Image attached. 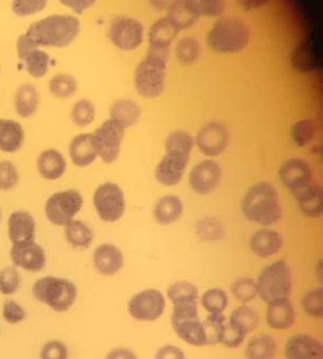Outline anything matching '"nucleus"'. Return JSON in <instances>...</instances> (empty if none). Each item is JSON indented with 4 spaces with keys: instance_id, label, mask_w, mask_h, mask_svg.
<instances>
[{
    "instance_id": "nucleus-1",
    "label": "nucleus",
    "mask_w": 323,
    "mask_h": 359,
    "mask_svg": "<svg viewBox=\"0 0 323 359\" xmlns=\"http://www.w3.org/2000/svg\"><path fill=\"white\" fill-rule=\"evenodd\" d=\"M81 29L80 20L69 14H52L32 22L27 31L35 45L66 48L74 42Z\"/></svg>"
},
{
    "instance_id": "nucleus-2",
    "label": "nucleus",
    "mask_w": 323,
    "mask_h": 359,
    "mask_svg": "<svg viewBox=\"0 0 323 359\" xmlns=\"http://www.w3.org/2000/svg\"><path fill=\"white\" fill-rule=\"evenodd\" d=\"M241 209L245 219L263 227L277 223L282 216L278 192L268 182H259L250 187L242 199Z\"/></svg>"
},
{
    "instance_id": "nucleus-3",
    "label": "nucleus",
    "mask_w": 323,
    "mask_h": 359,
    "mask_svg": "<svg viewBox=\"0 0 323 359\" xmlns=\"http://www.w3.org/2000/svg\"><path fill=\"white\" fill-rule=\"evenodd\" d=\"M32 296L55 313H64L76 303L78 290L67 278L46 275L34 282Z\"/></svg>"
},
{
    "instance_id": "nucleus-4",
    "label": "nucleus",
    "mask_w": 323,
    "mask_h": 359,
    "mask_svg": "<svg viewBox=\"0 0 323 359\" xmlns=\"http://www.w3.org/2000/svg\"><path fill=\"white\" fill-rule=\"evenodd\" d=\"M257 296L264 303L289 299L292 292V269L285 259L264 266L256 279Z\"/></svg>"
},
{
    "instance_id": "nucleus-5",
    "label": "nucleus",
    "mask_w": 323,
    "mask_h": 359,
    "mask_svg": "<svg viewBox=\"0 0 323 359\" xmlns=\"http://www.w3.org/2000/svg\"><path fill=\"white\" fill-rule=\"evenodd\" d=\"M249 39L247 27L232 17L218 18L207 34L210 49L218 53H238L247 46Z\"/></svg>"
},
{
    "instance_id": "nucleus-6",
    "label": "nucleus",
    "mask_w": 323,
    "mask_h": 359,
    "mask_svg": "<svg viewBox=\"0 0 323 359\" xmlns=\"http://www.w3.org/2000/svg\"><path fill=\"white\" fill-rule=\"evenodd\" d=\"M168 59L147 53V56L137 65L134 70V88L148 100L158 98L165 88Z\"/></svg>"
},
{
    "instance_id": "nucleus-7",
    "label": "nucleus",
    "mask_w": 323,
    "mask_h": 359,
    "mask_svg": "<svg viewBox=\"0 0 323 359\" xmlns=\"http://www.w3.org/2000/svg\"><path fill=\"white\" fill-rule=\"evenodd\" d=\"M171 324L175 334L187 345H207L204 325L199 318L197 302H186L172 306Z\"/></svg>"
},
{
    "instance_id": "nucleus-8",
    "label": "nucleus",
    "mask_w": 323,
    "mask_h": 359,
    "mask_svg": "<svg viewBox=\"0 0 323 359\" xmlns=\"http://www.w3.org/2000/svg\"><path fill=\"white\" fill-rule=\"evenodd\" d=\"M84 203L82 195L77 189H64L52 194L45 203V216L55 224L64 227L74 220Z\"/></svg>"
},
{
    "instance_id": "nucleus-9",
    "label": "nucleus",
    "mask_w": 323,
    "mask_h": 359,
    "mask_svg": "<svg viewBox=\"0 0 323 359\" xmlns=\"http://www.w3.org/2000/svg\"><path fill=\"white\" fill-rule=\"evenodd\" d=\"M92 203L98 217L105 223L120 220L126 210L124 194L115 182H103L96 187L92 195Z\"/></svg>"
},
{
    "instance_id": "nucleus-10",
    "label": "nucleus",
    "mask_w": 323,
    "mask_h": 359,
    "mask_svg": "<svg viewBox=\"0 0 323 359\" xmlns=\"http://www.w3.org/2000/svg\"><path fill=\"white\" fill-rule=\"evenodd\" d=\"M165 307V296L161 290L154 287H147L134 293L127 302V313L130 317L143 323H152L161 318Z\"/></svg>"
},
{
    "instance_id": "nucleus-11",
    "label": "nucleus",
    "mask_w": 323,
    "mask_h": 359,
    "mask_svg": "<svg viewBox=\"0 0 323 359\" xmlns=\"http://www.w3.org/2000/svg\"><path fill=\"white\" fill-rule=\"evenodd\" d=\"M123 137L124 128L120 123L110 118L102 122V125L92 133L98 157L106 164L116 161L120 153Z\"/></svg>"
},
{
    "instance_id": "nucleus-12",
    "label": "nucleus",
    "mask_w": 323,
    "mask_h": 359,
    "mask_svg": "<svg viewBox=\"0 0 323 359\" xmlns=\"http://www.w3.org/2000/svg\"><path fill=\"white\" fill-rule=\"evenodd\" d=\"M108 35L110 42L117 49L130 52L141 45L144 38V27L136 18L119 15L110 21Z\"/></svg>"
},
{
    "instance_id": "nucleus-13",
    "label": "nucleus",
    "mask_w": 323,
    "mask_h": 359,
    "mask_svg": "<svg viewBox=\"0 0 323 359\" xmlns=\"http://www.w3.org/2000/svg\"><path fill=\"white\" fill-rule=\"evenodd\" d=\"M10 259L15 268L27 272H41L46 265V252L35 240L11 244Z\"/></svg>"
},
{
    "instance_id": "nucleus-14",
    "label": "nucleus",
    "mask_w": 323,
    "mask_h": 359,
    "mask_svg": "<svg viewBox=\"0 0 323 359\" xmlns=\"http://www.w3.org/2000/svg\"><path fill=\"white\" fill-rule=\"evenodd\" d=\"M189 156L186 153L165 150V154L155 167L154 177L164 187H173L180 182L187 167Z\"/></svg>"
},
{
    "instance_id": "nucleus-15",
    "label": "nucleus",
    "mask_w": 323,
    "mask_h": 359,
    "mask_svg": "<svg viewBox=\"0 0 323 359\" xmlns=\"http://www.w3.org/2000/svg\"><path fill=\"white\" fill-rule=\"evenodd\" d=\"M221 180V167L214 160L197 163L189 174V185L199 195L213 192Z\"/></svg>"
},
{
    "instance_id": "nucleus-16",
    "label": "nucleus",
    "mask_w": 323,
    "mask_h": 359,
    "mask_svg": "<svg viewBox=\"0 0 323 359\" xmlns=\"http://www.w3.org/2000/svg\"><path fill=\"white\" fill-rule=\"evenodd\" d=\"M280 180L294 195L313 182L309 164L301 158L284 161L280 167Z\"/></svg>"
},
{
    "instance_id": "nucleus-17",
    "label": "nucleus",
    "mask_w": 323,
    "mask_h": 359,
    "mask_svg": "<svg viewBox=\"0 0 323 359\" xmlns=\"http://www.w3.org/2000/svg\"><path fill=\"white\" fill-rule=\"evenodd\" d=\"M178 32L179 31L166 17L157 20L148 32V53L168 59L171 45Z\"/></svg>"
},
{
    "instance_id": "nucleus-18",
    "label": "nucleus",
    "mask_w": 323,
    "mask_h": 359,
    "mask_svg": "<svg viewBox=\"0 0 323 359\" xmlns=\"http://www.w3.org/2000/svg\"><path fill=\"white\" fill-rule=\"evenodd\" d=\"M196 143L201 153L213 157L218 156L228 144V130L220 122H210L199 130Z\"/></svg>"
},
{
    "instance_id": "nucleus-19",
    "label": "nucleus",
    "mask_w": 323,
    "mask_h": 359,
    "mask_svg": "<svg viewBox=\"0 0 323 359\" xmlns=\"http://www.w3.org/2000/svg\"><path fill=\"white\" fill-rule=\"evenodd\" d=\"M284 356L285 359H322L323 346L313 335L296 334L285 342Z\"/></svg>"
},
{
    "instance_id": "nucleus-20",
    "label": "nucleus",
    "mask_w": 323,
    "mask_h": 359,
    "mask_svg": "<svg viewBox=\"0 0 323 359\" xmlns=\"http://www.w3.org/2000/svg\"><path fill=\"white\" fill-rule=\"evenodd\" d=\"M92 264L98 273L103 276H112L123 268L124 257L117 245L112 243H103L94 250Z\"/></svg>"
},
{
    "instance_id": "nucleus-21",
    "label": "nucleus",
    "mask_w": 323,
    "mask_h": 359,
    "mask_svg": "<svg viewBox=\"0 0 323 359\" xmlns=\"http://www.w3.org/2000/svg\"><path fill=\"white\" fill-rule=\"evenodd\" d=\"M36 223L31 213L14 210L7 219V234L11 244H21L35 240Z\"/></svg>"
},
{
    "instance_id": "nucleus-22",
    "label": "nucleus",
    "mask_w": 323,
    "mask_h": 359,
    "mask_svg": "<svg viewBox=\"0 0 323 359\" xmlns=\"http://www.w3.org/2000/svg\"><path fill=\"white\" fill-rule=\"evenodd\" d=\"M282 236L270 227L256 230L249 238L250 251L259 258H268L275 255L282 248Z\"/></svg>"
},
{
    "instance_id": "nucleus-23",
    "label": "nucleus",
    "mask_w": 323,
    "mask_h": 359,
    "mask_svg": "<svg viewBox=\"0 0 323 359\" xmlns=\"http://www.w3.org/2000/svg\"><path fill=\"white\" fill-rule=\"evenodd\" d=\"M295 307L289 299L277 300L267 304L266 323L273 330H288L295 323Z\"/></svg>"
},
{
    "instance_id": "nucleus-24",
    "label": "nucleus",
    "mask_w": 323,
    "mask_h": 359,
    "mask_svg": "<svg viewBox=\"0 0 323 359\" xmlns=\"http://www.w3.org/2000/svg\"><path fill=\"white\" fill-rule=\"evenodd\" d=\"M70 160L76 167H88L98 157L92 133H80L73 137L69 146Z\"/></svg>"
},
{
    "instance_id": "nucleus-25",
    "label": "nucleus",
    "mask_w": 323,
    "mask_h": 359,
    "mask_svg": "<svg viewBox=\"0 0 323 359\" xmlns=\"http://www.w3.org/2000/svg\"><path fill=\"white\" fill-rule=\"evenodd\" d=\"M36 168L42 178L55 181L64 174L66 160L59 150L48 149L39 154L36 160Z\"/></svg>"
},
{
    "instance_id": "nucleus-26",
    "label": "nucleus",
    "mask_w": 323,
    "mask_h": 359,
    "mask_svg": "<svg viewBox=\"0 0 323 359\" xmlns=\"http://www.w3.org/2000/svg\"><path fill=\"white\" fill-rule=\"evenodd\" d=\"M183 213V202L175 195L161 196L152 209L154 219L161 226H169L180 219Z\"/></svg>"
},
{
    "instance_id": "nucleus-27",
    "label": "nucleus",
    "mask_w": 323,
    "mask_h": 359,
    "mask_svg": "<svg viewBox=\"0 0 323 359\" xmlns=\"http://www.w3.org/2000/svg\"><path fill=\"white\" fill-rule=\"evenodd\" d=\"M292 65L298 72H312L320 66V56L315 42L308 38L296 45L292 52Z\"/></svg>"
},
{
    "instance_id": "nucleus-28",
    "label": "nucleus",
    "mask_w": 323,
    "mask_h": 359,
    "mask_svg": "<svg viewBox=\"0 0 323 359\" xmlns=\"http://www.w3.org/2000/svg\"><path fill=\"white\" fill-rule=\"evenodd\" d=\"M24 129L13 119H0V151L15 153L24 144Z\"/></svg>"
},
{
    "instance_id": "nucleus-29",
    "label": "nucleus",
    "mask_w": 323,
    "mask_h": 359,
    "mask_svg": "<svg viewBox=\"0 0 323 359\" xmlns=\"http://www.w3.org/2000/svg\"><path fill=\"white\" fill-rule=\"evenodd\" d=\"M301 212L308 217H319L322 215V188L319 184L312 182L302 191L294 195Z\"/></svg>"
},
{
    "instance_id": "nucleus-30",
    "label": "nucleus",
    "mask_w": 323,
    "mask_h": 359,
    "mask_svg": "<svg viewBox=\"0 0 323 359\" xmlns=\"http://www.w3.org/2000/svg\"><path fill=\"white\" fill-rule=\"evenodd\" d=\"M38 105H39V95L35 86L31 83L21 84L14 95L15 112L21 118H29L36 112Z\"/></svg>"
},
{
    "instance_id": "nucleus-31",
    "label": "nucleus",
    "mask_w": 323,
    "mask_h": 359,
    "mask_svg": "<svg viewBox=\"0 0 323 359\" xmlns=\"http://www.w3.org/2000/svg\"><path fill=\"white\" fill-rule=\"evenodd\" d=\"M66 241L76 250H87L94 241V231L82 220H71L64 226Z\"/></svg>"
},
{
    "instance_id": "nucleus-32",
    "label": "nucleus",
    "mask_w": 323,
    "mask_h": 359,
    "mask_svg": "<svg viewBox=\"0 0 323 359\" xmlns=\"http://www.w3.org/2000/svg\"><path fill=\"white\" fill-rule=\"evenodd\" d=\"M245 359H274L277 355V342L268 334H260L247 342Z\"/></svg>"
},
{
    "instance_id": "nucleus-33",
    "label": "nucleus",
    "mask_w": 323,
    "mask_h": 359,
    "mask_svg": "<svg viewBox=\"0 0 323 359\" xmlns=\"http://www.w3.org/2000/svg\"><path fill=\"white\" fill-rule=\"evenodd\" d=\"M109 118L120 123L124 129L130 128L140 118V107L133 100H117L109 108Z\"/></svg>"
},
{
    "instance_id": "nucleus-34",
    "label": "nucleus",
    "mask_w": 323,
    "mask_h": 359,
    "mask_svg": "<svg viewBox=\"0 0 323 359\" xmlns=\"http://www.w3.org/2000/svg\"><path fill=\"white\" fill-rule=\"evenodd\" d=\"M228 323L241 330L243 334H249L259 325V314L250 306L241 304L232 310Z\"/></svg>"
},
{
    "instance_id": "nucleus-35",
    "label": "nucleus",
    "mask_w": 323,
    "mask_h": 359,
    "mask_svg": "<svg viewBox=\"0 0 323 359\" xmlns=\"http://www.w3.org/2000/svg\"><path fill=\"white\" fill-rule=\"evenodd\" d=\"M166 297L172 303V306L186 302H197L199 289L194 283L189 280H178L166 289Z\"/></svg>"
},
{
    "instance_id": "nucleus-36",
    "label": "nucleus",
    "mask_w": 323,
    "mask_h": 359,
    "mask_svg": "<svg viewBox=\"0 0 323 359\" xmlns=\"http://www.w3.org/2000/svg\"><path fill=\"white\" fill-rule=\"evenodd\" d=\"M166 18L173 24L178 31L189 28L197 21V17L190 11L185 0H175L168 8Z\"/></svg>"
},
{
    "instance_id": "nucleus-37",
    "label": "nucleus",
    "mask_w": 323,
    "mask_h": 359,
    "mask_svg": "<svg viewBox=\"0 0 323 359\" xmlns=\"http://www.w3.org/2000/svg\"><path fill=\"white\" fill-rule=\"evenodd\" d=\"M200 304L207 311V314H222L228 307V294L221 287H210L203 292Z\"/></svg>"
},
{
    "instance_id": "nucleus-38",
    "label": "nucleus",
    "mask_w": 323,
    "mask_h": 359,
    "mask_svg": "<svg viewBox=\"0 0 323 359\" xmlns=\"http://www.w3.org/2000/svg\"><path fill=\"white\" fill-rule=\"evenodd\" d=\"M49 91L57 98H70L77 91V80L67 73L55 74L49 80Z\"/></svg>"
},
{
    "instance_id": "nucleus-39",
    "label": "nucleus",
    "mask_w": 323,
    "mask_h": 359,
    "mask_svg": "<svg viewBox=\"0 0 323 359\" xmlns=\"http://www.w3.org/2000/svg\"><path fill=\"white\" fill-rule=\"evenodd\" d=\"M49 55L45 50H41L39 48L32 50L24 60V67L27 70V73L35 79H42L48 69H49Z\"/></svg>"
},
{
    "instance_id": "nucleus-40",
    "label": "nucleus",
    "mask_w": 323,
    "mask_h": 359,
    "mask_svg": "<svg viewBox=\"0 0 323 359\" xmlns=\"http://www.w3.org/2000/svg\"><path fill=\"white\" fill-rule=\"evenodd\" d=\"M175 55L182 65H193L200 55V45L193 36H183L175 46Z\"/></svg>"
},
{
    "instance_id": "nucleus-41",
    "label": "nucleus",
    "mask_w": 323,
    "mask_h": 359,
    "mask_svg": "<svg viewBox=\"0 0 323 359\" xmlns=\"http://www.w3.org/2000/svg\"><path fill=\"white\" fill-rule=\"evenodd\" d=\"M185 3L197 18L200 15L220 17L225 10L224 0H185Z\"/></svg>"
},
{
    "instance_id": "nucleus-42",
    "label": "nucleus",
    "mask_w": 323,
    "mask_h": 359,
    "mask_svg": "<svg viewBox=\"0 0 323 359\" xmlns=\"http://www.w3.org/2000/svg\"><path fill=\"white\" fill-rule=\"evenodd\" d=\"M231 293L239 303L247 304L257 296L256 280L252 278H246V276L238 278L234 280V283L231 286Z\"/></svg>"
},
{
    "instance_id": "nucleus-43",
    "label": "nucleus",
    "mask_w": 323,
    "mask_h": 359,
    "mask_svg": "<svg viewBox=\"0 0 323 359\" xmlns=\"http://www.w3.org/2000/svg\"><path fill=\"white\" fill-rule=\"evenodd\" d=\"M301 304L303 311L309 317L322 318L323 317V289L316 287L306 292L301 299Z\"/></svg>"
},
{
    "instance_id": "nucleus-44",
    "label": "nucleus",
    "mask_w": 323,
    "mask_h": 359,
    "mask_svg": "<svg viewBox=\"0 0 323 359\" xmlns=\"http://www.w3.org/2000/svg\"><path fill=\"white\" fill-rule=\"evenodd\" d=\"M193 143H194V140L189 132H186L183 129H178L168 135V137L165 140V150H173V151L190 154V151L193 149Z\"/></svg>"
},
{
    "instance_id": "nucleus-45",
    "label": "nucleus",
    "mask_w": 323,
    "mask_h": 359,
    "mask_svg": "<svg viewBox=\"0 0 323 359\" xmlns=\"http://www.w3.org/2000/svg\"><path fill=\"white\" fill-rule=\"evenodd\" d=\"M21 285V275L14 265L0 269V293L4 296H13L17 293Z\"/></svg>"
},
{
    "instance_id": "nucleus-46",
    "label": "nucleus",
    "mask_w": 323,
    "mask_h": 359,
    "mask_svg": "<svg viewBox=\"0 0 323 359\" xmlns=\"http://www.w3.org/2000/svg\"><path fill=\"white\" fill-rule=\"evenodd\" d=\"M70 116L77 126H87L95 119V105L89 100H78L73 105Z\"/></svg>"
},
{
    "instance_id": "nucleus-47",
    "label": "nucleus",
    "mask_w": 323,
    "mask_h": 359,
    "mask_svg": "<svg viewBox=\"0 0 323 359\" xmlns=\"http://www.w3.org/2000/svg\"><path fill=\"white\" fill-rule=\"evenodd\" d=\"M206 331V339L207 345H215L220 344V337L224 328L225 316L224 314H207V317L201 321Z\"/></svg>"
},
{
    "instance_id": "nucleus-48",
    "label": "nucleus",
    "mask_w": 323,
    "mask_h": 359,
    "mask_svg": "<svg viewBox=\"0 0 323 359\" xmlns=\"http://www.w3.org/2000/svg\"><path fill=\"white\" fill-rule=\"evenodd\" d=\"M292 139L298 146H305L308 144L315 133H316V123L312 119H302L298 121L294 126H292Z\"/></svg>"
},
{
    "instance_id": "nucleus-49",
    "label": "nucleus",
    "mask_w": 323,
    "mask_h": 359,
    "mask_svg": "<svg viewBox=\"0 0 323 359\" xmlns=\"http://www.w3.org/2000/svg\"><path fill=\"white\" fill-rule=\"evenodd\" d=\"M1 316L7 324L14 325V324H20L25 320L27 311L17 300L6 299L1 306Z\"/></svg>"
},
{
    "instance_id": "nucleus-50",
    "label": "nucleus",
    "mask_w": 323,
    "mask_h": 359,
    "mask_svg": "<svg viewBox=\"0 0 323 359\" xmlns=\"http://www.w3.org/2000/svg\"><path fill=\"white\" fill-rule=\"evenodd\" d=\"M48 0H13L11 11L18 17L35 15L46 7Z\"/></svg>"
},
{
    "instance_id": "nucleus-51",
    "label": "nucleus",
    "mask_w": 323,
    "mask_h": 359,
    "mask_svg": "<svg viewBox=\"0 0 323 359\" xmlns=\"http://www.w3.org/2000/svg\"><path fill=\"white\" fill-rule=\"evenodd\" d=\"M197 234L204 240H218L224 236L222 223L217 219L207 217L197 222Z\"/></svg>"
},
{
    "instance_id": "nucleus-52",
    "label": "nucleus",
    "mask_w": 323,
    "mask_h": 359,
    "mask_svg": "<svg viewBox=\"0 0 323 359\" xmlns=\"http://www.w3.org/2000/svg\"><path fill=\"white\" fill-rule=\"evenodd\" d=\"M39 359H69L67 345L59 339L46 341L39 351Z\"/></svg>"
},
{
    "instance_id": "nucleus-53",
    "label": "nucleus",
    "mask_w": 323,
    "mask_h": 359,
    "mask_svg": "<svg viewBox=\"0 0 323 359\" xmlns=\"http://www.w3.org/2000/svg\"><path fill=\"white\" fill-rule=\"evenodd\" d=\"M18 184V171L17 167L8 161H0V191H10Z\"/></svg>"
},
{
    "instance_id": "nucleus-54",
    "label": "nucleus",
    "mask_w": 323,
    "mask_h": 359,
    "mask_svg": "<svg viewBox=\"0 0 323 359\" xmlns=\"http://www.w3.org/2000/svg\"><path fill=\"white\" fill-rule=\"evenodd\" d=\"M245 337L246 334H243L241 330H238L229 323H225L220 337V344H222L227 348H238L245 341Z\"/></svg>"
},
{
    "instance_id": "nucleus-55",
    "label": "nucleus",
    "mask_w": 323,
    "mask_h": 359,
    "mask_svg": "<svg viewBox=\"0 0 323 359\" xmlns=\"http://www.w3.org/2000/svg\"><path fill=\"white\" fill-rule=\"evenodd\" d=\"M154 359H186V355L178 345L166 344L157 349Z\"/></svg>"
},
{
    "instance_id": "nucleus-56",
    "label": "nucleus",
    "mask_w": 323,
    "mask_h": 359,
    "mask_svg": "<svg viewBox=\"0 0 323 359\" xmlns=\"http://www.w3.org/2000/svg\"><path fill=\"white\" fill-rule=\"evenodd\" d=\"M35 49H38V46L35 45V42L31 39V36L27 32L21 34L18 36V39H17V56L21 62Z\"/></svg>"
},
{
    "instance_id": "nucleus-57",
    "label": "nucleus",
    "mask_w": 323,
    "mask_h": 359,
    "mask_svg": "<svg viewBox=\"0 0 323 359\" xmlns=\"http://www.w3.org/2000/svg\"><path fill=\"white\" fill-rule=\"evenodd\" d=\"M64 7L70 8L71 11L81 14L94 7L96 0H59Z\"/></svg>"
},
{
    "instance_id": "nucleus-58",
    "label": "nucleus",
    "mask_w": 323,
    "mask_h": 359,
    "mask_svg": "<svg viewBox=\"0 0 323 359\" xmlns=\"http://www.w3.org/2000/svg\"><path fill=\"white\" fill-rule=\"evenodd\" d=\"M105 359H138L136 352L131 351L130 348H124V346H116L113 349H110Z\"/></svg>"
},
{
    "instance_id": "nucleus-59",
    "label": "nucleus",
    "mask_w": 323,
    "mask_h": 359,
    "mask_svg": "<svg viewBox=\"0 0 323 359\" xmlns=\"http://www.w3.org/2000/svg\"><path fill=\"white\" fill-rule=\"evenodd\" d=\"M238 1L245 10H253L264 6L268 0H238Z\"/></svg>"
},
{
    "instance_id": "nucleus-60",
    "label": "nucleus",
    "mask_w": 323,
    "mask_h": 359,
    "mask_svg": "<svg viewBox=\"0 0 323 359\" xmlns=\"http://www.w3.org/2000/svg\"><path fill=\"white\" fill-rule=\"evenodd\" d=\"M175 0H150V3L154 6V8L158 10H164V8H169V6L173 3Z\"/></svg>"
},
{
    "instance_id": "nucleus-61",
    "label": "nucleus",
    "mask_w": 323,
    "mask_h": 359,
    "mask_svg": "<svg viewBox=\"0 0 323 359\" xmlns=\"http://www.w3.org/2000/svg\"><path fill=\"white\" fill-rule=\"evenodd\" d=\"M0 219H1V210H0Z\"/></svg>"
}]
</instances>
